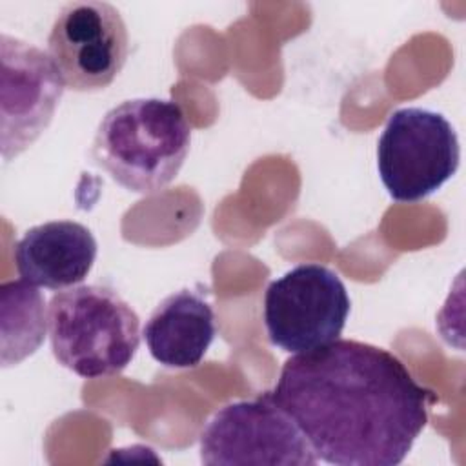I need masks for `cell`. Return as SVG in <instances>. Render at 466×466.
I'll return each instance as SVG.
<instances>
[{"mask_svg":"<svg viewBox=\"0 0 466 466\" xmlns=\"http://www.w3.org/2000/svg\"><path fill=\"white\" fill-rule=\"evenodd\" d=\"M189 144L191 126L177 102L131 98L102 116L91 158L124 189L149 195L175 180Z\"/></svg>","mask_w":466,"mask_h":466,"instance_id":"7a4b0ae2","label":"cell"},{"mask_svg":"<svg viewBox=\"0 0 466 466\" xmlns=\"http://www.w3.org/2000/svg\"><path fill=\"white\" fill-rule=\"evenodd\" d=\"M2 366H16L33 355L46 339L47 308L44 295L27 280L0 286Z\"/></svg>","mask_w":466,"mask_h":466,"instance_id":"8fae6325","label":"cell"},{"mask_svg":"<svg viewBox=\"0 0 466 466\" xmlns=\"http://www.w3.org/2000/svg\"><path fill=\"white\" fill-rule=\"evenodd\" d=\"M0 62V146L11 160L47 129L66 84L46 51L5 33Z\"/></svg>","mask_w":466,"mask_h":466,"instance_id":"ba28073f","label":"cell"},{"mask_svg":"<svg viewBox=\"0 0 466 466\" xmlns=\"http://www.w3.org/2000/svg\"><path fill=\"white\" fill-rule=\"evenodd\" d=\"M269 395L317 459L337 466L400 464L437 399L397 355L353 339L284 360Z\"/></svg>","mask_w":466,"mask_h":466,"instance_id":"6da1fadb","label":"cell"},{"mask_svg":"<svg viewBox=\"0 0 466 466\" xmlns=\"http://www.w3.org/2000/svg\"><path fill=\"white\" fill-rule=\"evenodd\" d=\"M351 300L340 277L315 262L271 280L264 293V326L273 346L302 353L337 340Z\"/></svg>","mask_w":466,"mask_h":466,"instance_id":"5b68a950","label":"cell"},{"mask_svg":"<svg viewBox=\"0 0 466 466\" xmlns=\"http://www.w3.org/2000/svg\"><path fill=\"white\" fill-rule=\"evenodd\" d=\"M89 228L75 220H51L29 228L15 244L18 275L33 286L64 289L80 284L96 258Z\"/></svg>","mask_w":466,"mask_h":466,"instance_id":"9c48e42d","label":"cell"},{"mask_svg":"<svg viewBox=\"0 0 466 466\" xmlns=\"http://www.w3.org/2000/svg\"><path fill=\"white\" fill-rule=\"evenodd\" d=\"M215 335V313L206 293L189 288L160 300L142 329L151 357L173 370L198 366Z\"/></svg>","mask_w":466,"mask_h":466,"instance_id":"30bf717a","label":"cell"},{"mask_svg":"<svg viewBox=\"0 0 466 466\" xmlns=\"http://www.w3.org/2000/svg\"><path fill=\"white\" fill-rule=\"evenodd\" d=\"M47 328L58 364L84 379L120 373L140 346L135 309L115 289L98 284L55 293L47 306Z\"/></svg>","mask_w":466,"mask_h":466,"instance_id":"3957f363","label":"cell"},{"mask_svg":"<svg viewBox=\"0 0 466 466\" xmlns=\"http://www.w3.org/2000/svg\"><path fill=\"white\" fill-rule=\"evenodd\" d=\"M461 160L459 137L450 120L424 107L393 111L377 142V169L388 195L417 202L448 182Z\"/></svg>","mask_w":466,"mask_h":466,"instance_id":"277c9868","label":"cell"},{"mask_svg":"<svg viewBox=\"0 0 466 466\" xmlns=\"http://www.w3.org/2000/svg\"><path fill=\"white\" fill-rule=\"evenodd\" d=\"M127 51L126 22L107 2L66 4L47 36V55L75 91L106 89L122 71Z\"/></svg>","mask_w":466,"mask_h":466,"instance_id":"52a82bcc","label":"cell"},{"mask_svg":"<svg viewBox=\"0 0 466 466\" xmlns=\"http://www.w3.org/2000/svg\"><path fill=\"white\" fill-rule=\"evenodd\" d=\"M204 464L313 466L319 462L295 420L264 391L222 406L200 433Z\"/></svg>","mask_w":466,"mask_h":466,"instance_id":"8992f818","label":"cell"}]
</instances>
